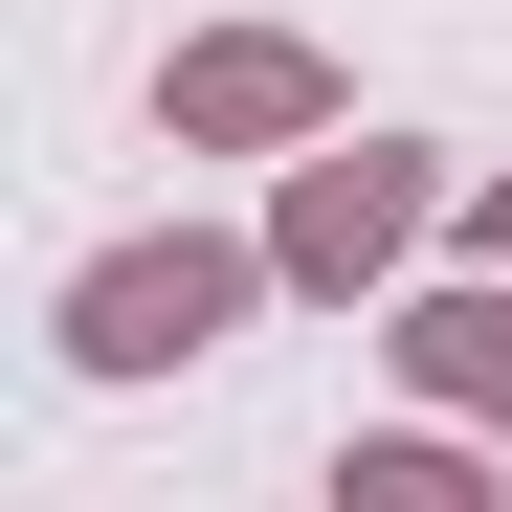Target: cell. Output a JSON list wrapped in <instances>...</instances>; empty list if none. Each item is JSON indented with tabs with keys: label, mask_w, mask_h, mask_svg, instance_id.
<instances>
[{
	"label": "cell",
	"mask_w": 512,
	"mask_h": 512,
	"mask_svg": "<svg viewBox=\"0 0 512 512\" xmlns=\"http://www.w3.org/2000/svg\"><path fill=\"white\" fill-rule=\"evenodd\" d=\"M223 312H245V245H134V268H90V357L156 379V357H201Z\"/></svg>",
	"instance_id": "1"
},
{
	"label": "cell",
	"mask_w": 512,
	"mask_h": 512,
	"mask_svg": "<svg viewBox=\"0 0 512 512\" xmlns=\"http://www.w3.org/2000/svg\"><path fill=\"white\" fill-rule=\"evenodd\" d=\"M401 223H423V179H401V156H312V201H290V268H334V290H357Z\"/></svg>",
	"instance_id": "2"
},
{
	"label": "cell",
	"mask_w": 512,
	"mask_h": 512,
	"mask_svg": "<svg viewBox=\"0 0 512 512\" xmlns=\"http://www.w3.org/2000/svg\"><path fill=\"white\" fill-rule=\"evenodd\" d=\"M179 112H201V134H290V112H312V67H290V45H201V67H179Z\"/></svg>",
	"instance_id": "3"
},
{
	"label": "cell",
	"mask_w": 512,
	"mask_h": 512,
	"mask_svg": "<svg viewBox=\"0 0 512 512\" xmlns=\"http://www.w3.org/2000/svg\"><path fill=\"white\" fill-rule=\"evenodd\" d=\"M423 379H468V401H512V312H423Z\"/></svg>",
	"instance_id": "4"
},
{
	"label": "cell",
	"mask_w": 512,
	"mask_h": 512,
	"mask_svg": "<svg viewBox=\"0 0 512 512\" xmlns=\"http://www.w3.org/2000/svg\"><path fill=\"white\" fill-rule=\"evenodd\" d=\"M490 245H512V201H490Z\"/></svg>",
	"instance_id": "5"
}]
</instances>
